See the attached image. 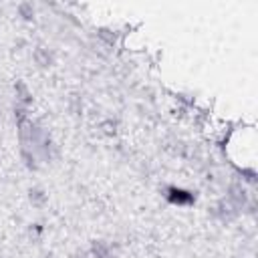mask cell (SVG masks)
Segmentation results:
<instances>
[{
  "mask_svg": "<svg viewBox=\"0 0 258 258\" xmlns=\"http://www.w3.org/2000/svg\"><path fill=\"white\" fill-rule=\"evenodd\" d=\"M163 196L173 206H191V204H196V194L189 191V189L177 187V185H167L163 189Z\"/></svg>",
  "mask_w": 258,
  "mask_h": 258,
  "instance_id": "cell-1",
  "label": "cell"
},
{
  "mask_svg": "<svg viewBox=\"0 0 258 258\" xmlns=\"http://www.w3.org/2000/svg\"><path fill=\"white\" fill-rule=\"evenodd\" d=\"M91 252H93L95 258H115L111 244H107L105 240H95L93 246H91Z\"/></svg>",
  "mask_w": 258,
  "mask_h": 258,
  "instance_id": "cell-2",
  "label": "cell"
},
{
  "mask_svg": "<svg viewBox=\"0 0 258 258\" xmlns=\"http://www.w3.org/2000/svg\"><path fill=\"white\" fill-rule=\"evenodd\" d=\"M14 91H16V105H22V107H30V103H32V95H30L28 87H26L22 81H18V83H16Z\"/></svg>",
  "mask_w": 258,
  "mask_h": 258,
  "instance_id": "cell-3",
  "label": "cell"
},
{
  "mask_svg": "<svg viewBox=\"0 0 258 258\" xmlns=\"http://www.w3.org/2000/svg\"><path fill=\"white\" fill-rule=\"evenodd\" d=\"M32 56H34V62L38 67H50L52 64V52L48 48H44V46L34 48V54Z\"/></svg>",
  "mask_w": 258,
  "mask_h": 258,
  "instance_id": "cell-4",
  "label": "cell"
},
{
  "mask_svg": "<svg viewBox=\"0 0 258 258\" xmlns=\"http://www.w3.org/2000/svg\"><path fill=\"white\" fill-rule=\"evenodd\" d=\"M28 200H30L32 206L42 208V206L48 202V196H46V191H44L42 187H30V189H28Z\"/></svg>",
  "mask_w": 258,
  "mask_h": 258,
  "instance_id": "cell-5",
  "label": "cell"
},
{
  "mask_svg": "<svg viewBox=\"0 0 258 258\" xmlns=\"http://www.w3.org/2000/svg\"><path fill=\"white\" fill-rule=\"evenodd\" d=\"M18 12H20V16L22 18H32V14H34V10H32V4H28V2H22L20 6H18Z\"/></svg>",
  "mask_w": 258,
  "mask_h": 258,
  "instance_id": "cell-6",
  "label": "cell"
},
{
  "mask_svg": "<svg viewBox=\"0 0 258 258\" xmlns=\"http://www.w3.org/2000/svg\"><path fill=\"white\" fill-rule=\"evenodd\" d=\"M77 258H87V254H83V252H81V254H77Z\"/></svg>",
  "mask_w": 258,
  "mask_h": 258,
  "instance_id": "cell-7",
  "label": "cell"
}]
</instances>
